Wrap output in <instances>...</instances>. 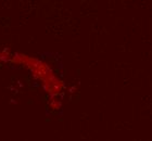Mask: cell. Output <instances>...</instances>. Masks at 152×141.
Instances as JSON below:
<instances>
[{"mask_svg":"<svg viewBox=\"0 0 152 141\" xmlns=\"http://www.w3.org/2000/svg\"><path fill=\"white\" fill-rule=\"evenodd\" d=\"M25 59L27 60V63H26L27 66L33 69L34 75L42 82L45 89L47 90L48 94L51 96H56L61 92L63 84L60 79L56 77L52 69L48 66V64L41 62L39 60L31 59L28 56H25Z\"/></svg>","mask_w":152,"mask_h":141,"instance_id":"obj_1","label":"cell"}]
</instances>
